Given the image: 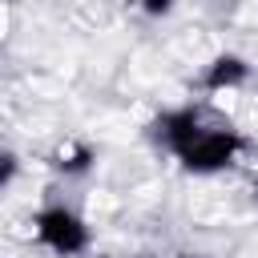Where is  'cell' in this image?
I'll list each match as a JSON object with an SVG mask.
<instances>
[{
  "instance_id": "obj_1",
  "label": "cell",
  "mask_w": 258,
  "mask_h": 258,
  "mask_svg": "<svg viewBox=\"0 0 258 258\" xmlns=\"http://www.w3.org/2000/svg\"><path fill=\"white\" fill-rule=\"evenodd\" d=\"M157 137L181 157L185 169L194 173H214V169H226L238 153V133L234 129H206L202 117L194 109H177V113H165L157 121Z\"/></svg>"
},
{
  "instance_id": "obj_2",
  "label": "cell",
  "mask_w": 258,
  "mask_h": 258,
  "mask_svg": "<svg viewBox=\"0 0 258 258\" xmlns=\"http://www.w3.org/2000/svg\"><path fill=\"white\" fill-rule=\"evenodd\" d=\"M36 238L48 246V250H56V254H81L85 246H89V226L73 214V210H64V206H48V210H40L36 214Z\"/></svg>"
},
{
  "instance_id": "obj_3",
  "label": "cell",
  "mask_w": 258,
  "mask_h": 258,
  "mask_svg": "<svg viewBox=\"0 0 258 258\" xmlns=\"http://www.w3.org/2000/svg\"><path fill=\"white\" fill-rule=\"evenodd\" d=\"M246 77H250V64H246L242 56H230V52H226V56H218V60L206 69L202 85L218 93V89H234V85H242Z\"/></svg>"
},
{
  "instance_id": "obj_4",
  "label": "cell",
  "mask_w": 258,
  "mask_h": 258,
  "mask_svg": "<svg viewBox=\"0 0 258 258\" xmlns=\"http://www.w3.org/2000/svg\"><path fill=\"white\" fill-rule=\"evenodd\" d=\"M52 165H56L60 173H69V177H73V173H85V169L93 165V149H89V145H73L69 153H56Z\"/></svg>"
},
{
  "instance_id": "obj_5",
  "label": "cell",
  "mask_w": 258,
  "mask_h": 258,
  "mask_svg": "<svg viewBox=\"0 0 258 258\" xmlns=\"http://www.w3.org/2000/svg\"><path fill=\"white\" fill-rule=\"evenodd\" d=\"M16 153H8V149H0V185H8L12 177H16Z\"/></svg>"
},
{
  "instance_id": "obj_6",
  "label": "cell",
  "mask_w": 258,
  "mask_h": 258,
  "mask_svg": "<svg viewBox=\"0 0 258 258\" xmlns=\"http://www.w3.org/2000/svg\"><path fill=\"white\" fill-rule=\"evenodd\" d=\"M141 8H145L149 16H165V12L173 8V0H141Z\"/></svg>"
}]
</instances>
